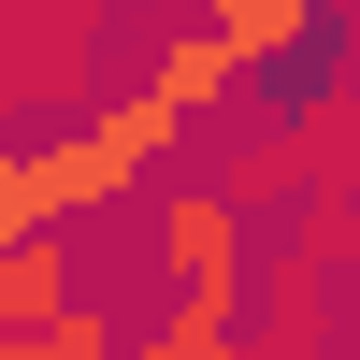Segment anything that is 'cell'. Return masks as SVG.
Returning <instances> with one entry per match:
<instances>
[{
  "instance_id": "10",
  "label": "cell",
  "mask_w": 360,
  "mask_h": 360,
  "mask_svg": "<svg viewBox=\"0 0 360 360\" xmlns=\"http://www.w3.org/2000/svg\"><path fill=\"white\" fill-rule=\"evenodd\" d=\"M0 159H15V86H0Z\"/></svg>"
},
{
  "instance_id": "6",
  "label": "cell",
  "mask_w": 360,
  "mask_h": 360,
  "mask_svg": "<svg viewBox=\"0 0 360 360\" xmlns=\"http://www.w3.org/2000/svg\"><path fill=\"white\" fill-rule=\"evenodd\" d=\"M317 15H332V0H202V29H217L259 86H288V58L317 44Z\"/></svg>"
},
{
  "instance_id": "8",
  "label": "cell",
  "mask_w": 360,
  "mask_h": 360,
  "mask_svg": "<svg viewBox=\"0 0 360 360\" xmlns=\"http://www.w3.org/2000/svg\"><path fill=\"white\" fill-rule=\"evenodd\" d=\"M144 346V317H115V303H72L58 332H29V346H0V360H130Z\"/></svg>"
},
{
  "instance_id": "9",
  "label": "cell",
  "mask_w": 360,
  "mask_h": 360,
  "mask_svg": "<svg viewBox=\"0 0 360 360\" xmlns=\"http://www.w3.org/2000/svg\"><path fill=\"white\" fill-rule=\"evenodd\" d=\"M130 360H245V346H130Z\"/></svg>"
},
{
  "instance_id": "7",
  "label": "cell",
  "mask_w": 360,
  "mask_h": 360,
  "mask_svg": "<svg viewBox=\"0 0 360 360\" xmlns=\"http://www.w3.org/2000/svg\"><path fill=\"white\" fill-rule=\"evenodd\" d=\"M144 86H159V101H188V130H202V115H217V101H245V58H231L217 44V29H173V44H159V72H144Z\"/></svg>"
},
{
  "instance_id": "3",
  "label": "cell",
  "mask_w": 360,
  "mask_h": 360,
  "mask_svg": "<svg viewBox=\"0 0 360 360\" xmlns=\"http://www.w3.org/2000/svg\"><path fill=\"white\" fill-rule=\"evenodd\" d=\"M101 15H115V0H15V44H0L15 115H44V130L101 115Z\"/></svg>"
},
{
  "instance_id": "1",
  "label": "cell",
  "mask_w": 360,
  "mask_h": 360,
  "mask_svg": "<svg viewBox=\"0 0 360 360\" xmlns=\"http://www.w3.org/2000/svg\"><path fill=\"white\" fill-rule=\"evenodd\" d=\"M159 159H188V101H159V86H101V115H72V130L29 144V217H44V231L115 217V202L159 188Z\"/></svg>"
},
{
  "instance_id": "5",
  "label": "cell",
  "mask_w": 360,
  "mask_h": 360,
  "mask_svg": "<svg viewBox=\"0 0 360 360\" xmlns=\"http://www.w3.org/2000/svg\"><path fill=\"white\" fill-rule=\"evenodd\" d=\"M86 288H72V245L58 231H29V245H0V346H29V332H58Z\"/></svg>"
},
{
  "instance_id": "4",
  "label": "cell",
  "mask_w": 360,
  "mask_h": 360,
  "mask_svg": "<svg viewBox=\"0 0 360 360\" xmlns=\"http://www.w3.org/2000/svg\"><path fill=\"white\" fill-rule=\"evenodd\" d=\"M317 346H332V259H317V245H288V259H259L245 360H317Z\"/></svg>"
},
{
  "instance_id": "12",
  "label": "cell",
  "mask_w": 360,
  "mask_h": 360,
  "mask_svg": "<svg viewBox=\"0 0 360 360\" xmlns=\"http://www.w3.org/2000/svg\"><path fill=\"white\" fill-rule=\"evenodd\" d=\"M332 15H360V0H332Z\"/></svg>"
},
{
  "instance_id": "11",
  "label": "cell",
  "mask_w": 360,
  "mask_h": 360,
  "mask_svg": "<svg viewBox=\"0 0 360 360\" xmlns=\"http://www.w3.org/2000/svg\"><path fill=\"white\" fill-rule=\"evenodd\" d=\"M0 44H15V0H0Z\"/></svg>"
},
{
  "instance_id": "2",
  "label": "cell",
  "mask_w": 360,
  "mask_h": 360,
  "mask_svg": "<svg viewBox=\"0 0 360 360\" xmlns=\"http://www.w3.org/2000/svg\"><path fill=\"white\" fill-rule=\"evenodd\" d=\"M159 245H173V303H144V346H245L259 303V245L231 188H159Z\"/></svg>"
}]
</instances>
